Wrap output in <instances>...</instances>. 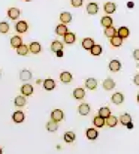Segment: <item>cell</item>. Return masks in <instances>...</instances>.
<instances>
[{"label": "cell", "instance_id": "cell-1", "mask_svg": "<svg viewBox=\"0 0 139 154\" xmlns=\"http://www.w3.org/2000/svg\"><path fill=\"white\" fill-rule=\"evenodd\" d=\"M15 30H17V33H20V35L26 33V32L29 30V24H27V21H24V20L18 21V23L15 24Z\"/></svg>", "mask_w": 139, "mask_h": 154}, {"label": "cell", "instance_id": "cell-8", "mask_svg": "<svg viewBox=\"0 0 139 154\" xmlns=\"http://www.w3.org/2000/svg\"><path fill=\"white\" fill-rule=\"evenodd\" d=\"M33 85L32 84H24L23 87H21V94L24 96V97H27V96H32L33 94Z\"/></svg>", "mask_w": 139, "mask_h": 154}, {"label": "cell", "instance_id": "cell-13", "mask_svg": "<svg viewBox=\"0 0 139 154\" xmlns=\"http://www.w3.org/2000/svg\"><path fill=\"white\" fill-rule=\"evenodd\" d=\"M111 100H112V103H115V105H121V103L124 102V94L123 93H114L112 94V97H111Z\"/></svg>", "mask_w": 139, "mask_h": 154}, {"label": "cell", "instance_id": "cell-45", "mask_svg": "<svg viewBox=\"0 0 139 154\" xmlns=\"http://www.w3.org/2000/svg\"><path fill=\"white\" fill-rule=\"evenodd\" d=\"M0 154H3V150H2V148H0Z\"/></svg>", "mask_w": 139, "mask_h": 154}, {"label": "cell", "instance_id": "cell-4", "mask_svg": "<svg viewBox=\"0 0 139 154\" xmlns=\"http://www.w3.org/2000/svg\"><path fill=\"white\" fill-rule=\"evenodd\" d=\"M72 79H73V76H72V73L69 70H63L60 73V81L63 84H69V82H72Z\"/></svg>", "mask_w": 139, "mask_h": 154}, {"label": "cell", "instance_id": "cell-18", "mask_svg": "<svg viewBox=\"0 0 139 154\" xmlns=\"http://www.w3.org/2000/svg\"><path fill=\"white\" fill-rule=\"evenodd\" d=\"M29 51L32 52V54H39V52L42 51V47H41L39 42H32L29 45Z\"/></svg>", "mask_w": 139, "mask_h": 154}, {"label": "cell", "instance_id": "cell-27", "mask_svg": "<svg viewBox=\"0 0 139 154\" xmlns=\"http://www.w3.org/2000/svg\"><path fill=\"white\" fill-rule=\"evenodd\" d=\"M105 36H106L108 39L117 36V29H114L112 26H111V27H106V29H105Z\"/></svg>", "mask_w": 139, "mask_h": 154}, {"label": "cell", "instance_id": "cell-26", "mask_svg": "<svg viewBox=\"0 0 139 154\" xmlns=\"http://www.w3.org/2000/svg\"><path fill=\"white\" fill-rule=\"evenodd\" d=\"M85 87H87L88 90H96V88H97V81H96V78H88V79L85 81Z\"/></svg>", "mask_w": 139, "mask_h": 154}, {"label": "cell", "instance_id": "cell-23", "mask_svg": "<svg viewBox=\"0 0 139 154\" xmlns=\"http://www.w3.org/2000/svg\"><path fill=\"white\" fill-rule=\"evenodd\" d=\"M78 112H79L81 115H88V114H90V105H88V103H81V105L78 106Z\"/></svg>", "mask_w": 139, "mask_h": 154}, {"label": "cell", "instance_id": "cell-44", "mask_svg": "<svg viewBox=\"0 0 139 154\" xmlns=\"http://www.w3.org/2000/svg\"><path fill=\"white\" fill-rule=\"evenodd\" d=\"M126 127H127V129H133V123H129Z\"/></svg>", "mask_w": 139, "mask_h": 154}, {"label": "cell", "instance_id": "cell-16", "mask_svg": "<svg viewBox=\"0 0 139 154\" xmlns=\"http://www.w3.org/2000/svg\"><path fill=\"white\" fill-rule=\"evenodd\" d=\"M63 39H64V44H67V45H72V44L76 41V35H75V33H70V32H67V33L63 36Z\"/></svg>", "mask_w": 139, "mask_h": 154}, {"label": "cell", "instance_id": "cell-42", "mask_svg": "<svg viewBox=\"0 0 139 154\" xmlns=\"http://www.w3.org/2000/svg\"><path fill=\"white\" fill-rule=\"evenodd\" d=\"M55 55H57L58 58H60V57H63V50H61V51H57L55 52Z\"/></svg>", "mask_w": 139, "mask_h": 154}, {"label": "cell", "instance_id": "cell-17", "mask_svg": "<svg viewBox=\"0 0 139 154\" xmlns=\"http://www.w3.org/2000/svg\"><path fill=\"white\" fill-rule=\"evenodd\" d=\"M81 47L84 48V50H91L93 47H94V41H93L91 38H85V39H82V42H81Z\"/></svg>", "mask_w": 139, "mask_h": 154}, {"label": "cell", "instance_id": "cell-22", "mask_svg": "<svg viewBox=\"0 0 139 154\" xmlns=\"http://www.w3.org/2000/svg\"><path fill=\"white\" fill-rule=\"evenodd\" d=\"M20 45H23V39H21V36H20V35H17V36H14V38L11 39V47L17 50Z\"/></svg>", "mask_w": 139, "mask_h": 154}, {"label": "cell", "instance_id": "cell-5", "mask_svg": "<svg viewBox=\"0 0 139 154\" xmlns=\"http://www.w3.org/2000/svg\"><path fill=\"white\" fill-rule=\"evenodd\" d=\"M24 118H26V115H24V112H23V111H15V112L12 114V121H14V123H17V124L23 123V121H24Z\"/></svg>", "mask_w": 139, "mask_h": 154}, {"label": "cell", "instance_id": "cell-36", "mask_svg": "<svg viewBox=\"0 0 139 154\" xmlns=\"http://www.w3.org/2000/svg\"><path fill=\"white\" fill-rule=\"evenodd\" d=\"M109 41H111V45L115 47V48H117V47H121V44H123V39L118 38V36H114V38H111Z\"/></svg>", "mask_w": 139, "mask_h": 154}, {"label": "cell", "instance_id": "cell-3", "mask_svg": "<svg viewBox=\"0 0 139 154\" xmlns=\"http://www.w3.org/2000/svg\"><path fill=\"white\" fill-rule=\"evenodd\" d=\"M108 66H109V70H111V72H120V70H121V63H120V60H117V58H112Z\"/></svg>", "mask_w": 139, "mask_h": 154}, {"label": "cell", "instance_id": "cell-12", "mask_svg": "<svg viewBox=\"0 0 139 154\" xmlns=\"http://www.w3.org/2000/svg\"><path fill=\"white\" fill-rule=\"evenodd\" d=\"M93 124H94L96 129H102V127L106 126V124H105V118H102L100 115H96V117L93 118Z\"/></svg>", "mask_w": 139, "mask_h": 154}, {"label": "cell", "instance_id": "cell-20", "mask_svg": "<svg viewBox=\"0 0 139 154\" xmlns=\"http://www.w3.org/2000/svg\"><path fill=\"white\" fill-rule=\"evenodd\" d=\"M67 32H69V30H67V26H66V24H58V26L55 27V35H58V36H64Z\"/></svg>", "mask_w": 139, "mask_h": 154}, {"label": "cell", "instance_id": "cell-7", "mask_svg": "<svg viewBox=\"0 0 139 154\" xmlns=\"http://www.w3.org/2000/svg\"><path fill=\"white\" fill-rule=\"evenodd\" d=\"M60 23H61V24H66V26H67L69 23H72V14H70V12H66V11L61 12V14H60Z\"/></svg>", "mask_w": 139, "mask_h": 154}, {"label": "cell", "instance_id": "cell-19", "mask_svg": "<svg viewBox=\"0 0 139 154\" xmlns=\"http://www.w3.org/2000/svg\"><path fill=\"white\" fill-rule=\"evenodd\" d=\"M44 88H45L46 91H51V90H54L55 88V81L54 79H51V78H48V79H45L44 81Z\"/></svg>", "mask_w": 139, "mask_h": 154}, {"label": "cell", "instance_id": "cell-11", "mask_svg": "<svg viewBox=\"0 0 139 154\" xmlns=\"http://www.w3.org/2000/svg\"><path fill=\"white\" fill-rule=\"evenodd\" d=\"M105 124L108 126V127H115L117 124H118V117H115V115H109L108 118H105Z\"/></svg>", "mask_w": 139, "mask_h": 154}, {"label": "cell", "instance_id": "cell-38", "mask_svg": "<svg viewBox=\"0 0 139 154\" xmlns=\"http://www.w3.org/2000/svg\"><path fill=\"white\" fill-rule=\"evenodd\" d=\"M90 52H91V55L97 57V55H100V54H102V47H100V45H96V44H94V47H93L91 50H90Z\"/></svg>", "mask_w": 139, "mask_h": 154}, {"label": "cell", "instance_id": "cell-34", "mask_svg": "<svg viewBox=\"0 0 139 154\" xmlns=\"http://www.w3.org/2000/svg\"><path fill=\"white\" fill-rule=\"evenodd\" d=\"M75 139H76V136H75L73 132H66V133H64V142L72 144V142H75Z\"/></svg>", "mask_w": 139, "mask_h": 154}, {"label": "cell", "instance_id": "cell-37", "mask_svg": "<svg viewBox=\"0 0 139 154\" xmlns=\"http://www.w3.org/2000/svg\"><path fill=\"white\" fill-rule=\"evenodd\" d=\"M9 32V24L5 21H0V35H6Z\"/></svg>", "mask_w": 139, "mask_h": 154}, {"label": "cell", "instance_id": "cell-14", "mask_svg": "<svg viewBox=\"0 0 139 154\" xmlns=\"http://www.w3.org/2000/svg\"><path fill=\"white\" fill-rule=\"evenodd\" d=\"M97 12H99V5H97V3L91 2V3L87 5V14H88V15H96Z\"/></svg>", "mask_w": 139, "mask_h": 154}, {"label": "cell", "instance_id": "cell-35", "mask_svg": "<svg viewBox=\"0 0 139 154\" xmlns=\"http://www.w3.org/2000/svg\"><path fill=\"white\" fill-rule=\"evenodd\" d=\"M29 45H24V44H23V45H20V47H18V48H17V54H18V55H27V54H29Z\"/></svg>", "mask_w": 139, "mask_h": 154}, {"label": "cell", "instance_id": "cell-31", "mask_svg": "<svg viewBox=\"0 0 139 154\" xmlns=\"http://www.w3.org/2000/svg\"><path fill=\"white\" fill-rule=\"evenodd\" d=\"M61 50H63V42H60V41H54V42L51 44V51L52 52L61 51Z\"/></svg>", "mask_w": 139, "mask_h": 154}, {"label": "cell", "instance_id": "cell-33", "mask_svg": "<svg viewBox=\"0 0 139 154\" xmlns=\"http://www.w3.org/2000/svg\"><path fill=\"white\" fill-rule=\"evenodd\" d=\"M97 115H100L102 118H108V117L111 115V111H109L108 106H102V108L99 109V114H97Z\"/></svg>", "mask_w": 139, "mask_h": 154}, {"label": "cell", "instance_id": "cell-9", "mask_svg": "<svg viewBox=\"0 0 139 154\" xmlns=\"http://www.w3.org/2000/svg\"><path fill=\"white\" fill-rule=\"evenodd\" d=\"M20 14H21V11L18 8H9L8 9V17L11 20H18L20 18Z\"/></svg>", "mask_w": 139, "mask_h": 154}, {"label": "cell", "instance_id": "cell-24", "mask_svg": "<svg viewBox=\"0 0 139 154\" xmlns=\"http://www.w3.org/2000/svg\"><path fill=\"white\" fill-rule=\"evenodd\" d=\"M118 121H120V124L127 126L129 123H132V117H130V114H121L120 118H118Z\"/></svg>", "mask_w": 139, "mask_h": 154}, {"label": "cell", "instance_id": "cell-10", "mask_svg": "<svg viewBox=\"0 0 139 154\" xmlns=\"http://www.w3.org/2000/svg\"><path fill=\"white\" fill-rule=\"evenodd\" d=\"M72 96H73L76 100H82V99L85 97V90H84V88H81V87H78V88H75V90H73Z\"/></svg>", "mask_w": 139, "mask_h": 154}, {"label": "cell", "instance_id": "cell-6", "mask_svg": "<svg viewBox=\"0 0 139 154\" xmlns=\"http://www.w3.org/2000/svg\"><path fill=\"white\" fill-rule=\"evenodd\" d=\"M85 136H87V139L94 141V139H97V136H99V130H97L96 127H90V129H87Z\"/></svg>", "mask_w": 139, "mask_h": 154}, {"label": "cell", "instance_id": "cell-2", "mask_svg": "<svg viewBox=\"0 0 139 154\" xmlns=\"http://www.w3.org/2000/svg\"><path fill=\"white\" fill-rule=\"evenodd\" d=\"M63 118H64V112H63L61 109H54V111L51 112V120L60 123V121H63Z\"/></svg>", "mask_w": 139, "mask_h": 154}, {"label": "cell", "instance_id": "cell-47", "mask_svg": "<svg viewBox=\"0 0 139 154\" xmlns=\"http://www.w3.org/2000/svg\"><path fill=\"white\" fill-rule=\"evenodd\" d=\"M26 2H30V0H26Z\"/></svg>", "mask_w": 139, "mask_h": 154}, {"label": "cell", "instance_id": "cell-30", "mask_svg": "<svg viewBox=\"0 0 139 154\" xmlns=\"http://www.w3.org/2000/svg\"><path fill=\"white\" fill-rule=\"evenodd\" d=\"M57 129H58V123H57V121L49 120V121L46 123V130H48V132H55Z\"/></svg>", "mask_w": 139, "mask_h": 154}, {"label": "cell", "instance_id": "cell-46", "mask_svg": "<svg viewBox=\"0 0 139 154\" xmlns=\"http://www.w3.org/2000/svg\"><path fill=\"white\" fill-rule=\"evenodd\" d=\"M138 103H139V93H138Z\"/></svg>", "mask_w": 139, "mask_h": 154}, {"label": "cell", "instance_id": "cell-21", "mask_svg": "<svg viewBox=\"0 0 139 154\" xmlns=\"http://www.w3.org/2000/svg\"><path fill=\"white\" fill-rule=\"evenodd\" d=\"M129 35H130V32H129V29H127V27H120V29L117 30V36H118V38H121V39L129 38Z\"/></svg>", "mask_w": 139, "mask_h": 154}, {"label": "cell", "instance_id": "cell-48", "mask_svg": "<svg viewBox=\"0 0 139 154\" xmlns=\"http://www.w3.org/2000/svg\"><path fill=\"white\" fill-rule=\"evenodd\" d=\"M0 73H2V72H0Z\"/></svg>", "mask_w": 139, "mask_h": 154}, {"label": "cell", "instance_id": "cell-29", "mask_svg": "<svg viewBox=\"0 0 139 154\" xmlns=\"http://www.w3.org/2000/svg\"><path fill=\"white\" fill-rule=\"evenodd\" d=\"M114 87H115V82H114L112 78H106V79L103 81V88H105V90H112Z\"/></svg>", "mask_w": 139, "mask_h": 154}, {"label": "cell", "instance_id": "cell-39", "mask_svg": "<svg viewBox=\"0 0 139 154\" xmlns=\"http://www.w3.org/2000/svg\"><path fill=\"white\" fill-rule=\"evenodd\" d=\"M82 3H84V0H70V5L73 8H79V6H82Z\"/></svg>", "mask_w": 139, "mask_h": 154}, {"label": "cell", "instance_id": "cell-15", "mask_svg": "<svg viewBox=\"0 0 139 154\" xmlns=\"http://www.w3.org/2000/svg\"><path fill=\"white\" fill-rule=\"evenodd\" d=\"M115 9H117V6H115V3H112V2H108V3H105V6H103V11L106 12V15L114 14Z\"/></svg>", "mask_w": 139, "mask_h": 154}, {"label": "cell", "instance_id": "cell-28", "mask_svg": "<svg viewBox=\"0 0 139 154\" xmlns=\"http://www.w3.org/2000/svg\"><path fill=\"white\" fill-rule=\"evenodd\" d=\"M20 78H21V81H30L32 79V72L24 69V70L20 72Z\"/></svg>", "mask_w": 139, "mask_h": 154}, {"label": "cell", "instance_id": "cell-25", "mask_svg": "<svg viewBox=\"0 0 139 154\" xmlns=\"http://www.w3.org/2000/svg\"><path fill=\"white\" fill-rule=\"evenodd\" d=\"M14 103H15V106H18V108H23V106H26L27 100H26V97H24L23 94H20V96H17V97H15Z\"/></svg>", "mask_w": 139, "mask_h": 154}, {"label": "cell", "instance_id": "cell-32", "mask_svg": "<svg viewBox=\"0 0 139 154\" xmlns=\"http://www.w3.org/2000/svg\"><path fill=\"white\" fill-rule=\"evenodd\" d=\"M100 23H102V26L106 29V27H111L112 26V18H111V15H105L102 20H100Z\"/></svg>", "mask_w": 139, "mask_h": 154}, {"label": "cell", "instance_id": "cell-43", "mask_svg": "<svg viewBox=\"0 0 139 154\" xmlns=\"http://www.w3.org/2000/svg\"><path fill=\"white\" fill-rule=\"evenodd\" d=\"M133 6H135V3H133V2H129V3H127V8H130V9H132Z\"/></svg>", "mask_w": 139, "mask_h": 154}, {"label": "cell", "instance_id": "cell-41", "mask_svg": "<svg viewBox=\"0 0 139 154\" xmlns=\"http://www.w3.org/2000/svg\"><path fill=\"white\" fill-rule=\"evenodd\" d=\"M133 82H135L136 85H139V73H138V75H135V76H133Z\"/></svg>", "mask_w": 139, "mask_h": 154}, {"label": "cell", "instance_id": "cell-40", "mask_svg": "<svg viewBox=\"0 0 139 154\" xmlns=\"http://www.w3.org/2000/svg\"><path fill=\"white\" fill-rule=\"evenodd\" d=\"M133 58H135V60H138V61H139V48H138V50H135V51H133Z\"/></svg>", "mask_w": 139, "mask_h": 154}]
</instances>
